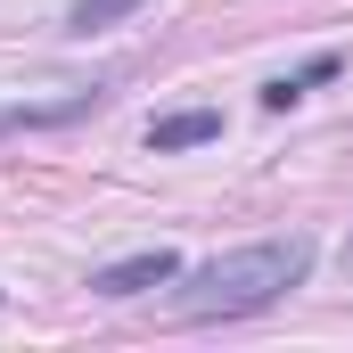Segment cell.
I'll list each match as a JSON object with an SVG mask.
<instances>
[{
    "instance_id": "6da1fadb",
    "label": "cell",
    "mask_w": 353,
    "mask_h": 353,
    "mask_svg": "<svg viewBox=\"0 0 353 353\" xmlns=\"http://www.w3.org/2000/svg\"><path fill=\"white\" fill-rule=\"evenodd\" d=\"M312 271V239H255V247H230L214 263L181 271L173 312L181 321H247V312H271L288 288H304Z\"/></svg>"
},
{
    "instance_id": "8992f818",
    "label": "cell",
    "mask_w": 353,
    "mask_h": 353,
    "mask_svg": "<svg viewBox=\"0 0 353 353\" xmlns=\"http://www.w3.org/2000/svg\"><path fill=\"white\" fill-rule=\"evenodd\" d=\"M132 8H148V0H74V8H66V33H74V41H90V33L123 25Z\"/></svg>"
},
{
    "instance_id": "7a4b0ae2",
    "label": "cell",
    "mask_w": 353,
    "mask_h": 353,
    "mask_svg": "<svg viewBox=\"0 0 353 353\" xmlns=\"http://www.w3.org/2000/svg\"><path fill=\"white\" fill-rule=\"evenodd\" d=\"M173 279H181V255H173V247H140V255H123V263L90 271L99 296H148V288H173Z\"/></svg>"
},
{
    "instance_id": "3957f363",
    "label": "cell",
    "mask_w": 353,
    "mask_h": 353,
    "mask_svg": "<svg viewBox=\"0 0 353 353\" xmlns=\"http://www.w3.org/2000/svg\"><path fill=\"white\" fill-rule=\"evenodd\" d=\"M205 140H222V107H181V115H157V123H148V148H157V157L205 148Z\"/></svg>"
},
{
    "instance_id": "52a82bcc",
    "label": "cell",
    "mask_w": 353,
    "mask_h": 353,
    "mask_svg": "<svg viewBox=\"0 0 353 353\" xmlns=\"http://www.w3.org/2000/svg\"><path fill=\"white\" fill-rule=\"evenodd\" d=\"M345 255H353V247H345Z\"/></svg>"
},
{
    "instance_id": "5b68a950",
    "label": "cell",
    "mask_w": 353,
    "mask_h": 353,
    "mask_svg": "<svg viewBox=\"0 0 353 353\" xmlns=\"http://www.w3.org/2000/svg\"><path fill=\"white\" fill-rule=\"evenodd\" d=\"M99 107V90H74V99H58V107H0V132H33V123H74Z\"/></svg>"
},
{
    "instance_id": "277c9868",
    "label": "cell",
    "mask_w": 353,
    "mask_h": 353,
    "mask_svg": "<svg viewBox=\"0 0 353 353\" xmlns=\"http://www.w3.org/2000/svg\"><path fill=\"white\" fill-rule=\"evenodd\" d=\"M321 83H337V50H321V58H304L296 74H279V83H263V107L271 115H288L304 90H321Z\"/></svg>"
}]
</instances>
